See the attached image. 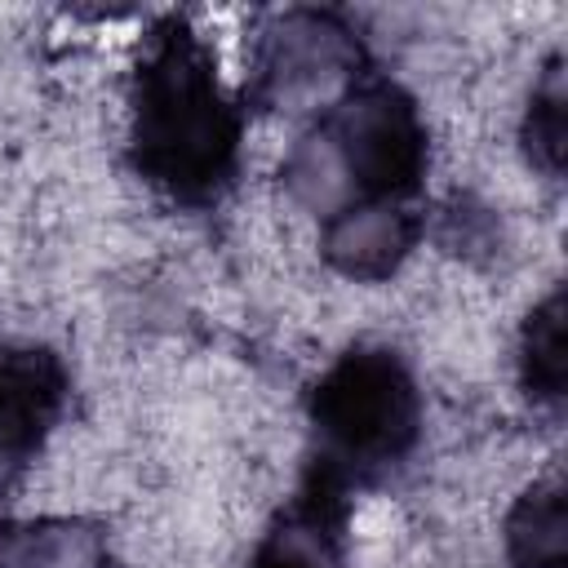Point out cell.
Masks as SVG:
<instances>
[{"label":"cell","mask_w":568,"mask_h":568,"mask_svg":"<svg viewBox=\"0 0 568 568\" xmlns=\"http://www.w3.org/2000/svg\"><path fill=\"white\" fill-rule=\"evenodd\" d=\"M422 235L413 204L355 200L320 222V257L351 284H386L404 271Z\"/></svg>","instance_id":"obj_7"},{"label":"cell","mask_w":568,"mask_h":568,"mask_svg":"<svg viewBox=\"0 0 568 568\" xmlns=\"http://www.w3.org/2000/svg\"><path fill=\"white\" fill-rule=\"evenodd\" d=\"M351 501L346 484L311 466L293 497L266 519L248 568H346Z\"/></svg>","instance_id":"obj_6"},{"label":"cell","mask_w":568,"mask_h":568,"mask_svg":"<svg viewBox=\"0 0 568 568\" xmlns=\"http://www.w3.org/2000/svg\"><path fill=\"white\" fill-rule=\"evenodd\" d=\"M515 382L524 390V399L532 408H559L564 404V373H568V355H564V288L550 284L528 315L519 320L515 333Z\"/></svg>","instance_id":"obj_9"},{"label":"cell","mask_w":568,"mask_h":568,"mask_svg":"<svg viewBox=\"0 0 568 568\" xmlns=\"http://www.w3.org/2000/svg\"><path fill=\"white\" fill-rule=\"evenodd\" d=\"M359 36L328 9H284L253 40V98L262 106H333L359 80Z\"/></svg>","instance_id":"obj_4"},{"label":"cell","mask_w":568,"mask_h":568,"mask_svg":"<svg viewBox=\"0 0 568 568\" xmlns=\"http://www.w3.org/2000/svg\"><path fill=\"white\" fill-rule=\"evenodd\" d=\"M71 404V368L44 342L0 346V475L31 466Z\"/></svg>","instance_id":"obj_5"},{"label":"cell","mask_w":568,"mask_h":568,"mask_svg":"<svg viewBox=\"0 0 568 568\" xmlns=\"http://www.w3.org/2000/svg\"><path fill=\"white\" fill-rule=\"evenodd\" d=\"M124 146L133 173L178 204L217 200L240 169V102L186 18H160L138 44L124 84Z\"/></svg>","instance_id":"obj_1"},{"label":"cell","mask_w":568,"mask_h":568,"mask_svg":"<svg viewBox=\"0 0 568 568\" xmlns=\"http://www.w3.org/2000/svg\"><path fill=\"white\" fill-rule=\"evenodd\" d=\"M519 142L528 169H537L546 182H559L564 155H568V93H564V58L550 53L524 93L519 111Z\"/></svg>","instance_id":"obj_10"},{"label":"cell","mask_w":568,"mask_h":568,"mask_svg":"<svg viewBox=\"0 0 568 568\" xmlns=\"http://www.w3.org/2000/svg\"><path fill=\"white\" fill-rule=\"evenodd\" d=\"M315 466L351 488L408 462L422 439L426 404L408 359L382 342L342 351L306 395Z\"/></svg>","instance_id":"obj_2"},{"label":"cell","mask_w":568,"mask_h":568,"mask_svg":"<svg viewBox=\"0 0 568 568\" xmlns=\"http://www.w3.org/2000/svg\"><path fill=\"white\" fill-rule=\"evenodd\" d=\"M106 546L84 519H40L0 528V568H102Z\"/></svg>","instance_id":"obj_11"},{"label":"cell","mask_w":568,"mask_h":568,"mask_svg":"<svg viewBox=\"0 0 568 568\" xmlns=\"http://www.w3.org/2000/svg\"><path fill=\"white\" fill-rule=\"evenodd\" d=\"M315 138L328 151L351 204H408L426 182L430 124L417 98L386 75H359L333 106H324Z\"/></svg>","instance_id":"obj_3"},{"label":"cell","mask_w":568,"mask_h":568,"mask_svg":"<svg viewBox=\"0 0 568 568\" xmlns=\"http://www.w3.org/2000/svg\"><path fill=\"white\" fill-rule=\"evenodd\" d=\"M501 550L510 568H564V484L559 475H532L501 515Z\"/></svg>","instance_id":"obj_8"}]
</instances>
